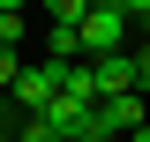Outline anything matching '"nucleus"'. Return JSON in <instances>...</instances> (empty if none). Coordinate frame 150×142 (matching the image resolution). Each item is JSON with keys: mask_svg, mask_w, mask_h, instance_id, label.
Listing matches in <instances>:
<instances>
[{"mask_svg": "<svg viewBox=\"0 0 150 142\" xmlns=\"http://www.w3.org/2000/svg\"><path fill=\"white\" fill-rule=\"evenodd\" d=\"M98 120H105V135H135V127H150V120H143V90H135V97L98 105Z\"/></svg>", "mask_w": 150, "mask_h": 142, "instance_id": "nucleus-4", "label": "nucleus"}, {"mask_svg": "<svg viewBox=\"0 0 150 142\" xmlns=\"http://www.w3.org/2000/svg\"><path fill=\"white\" fill-rule=\"evenodd\" d=\"M23 30H30V22H23V0H0V53H15Z\"/></svg>", "mask_w": 150, "mask_h": 142, "instance_id": "nucleus-5", "label": "nucleus"}, {"mask_svg": "<svg viewBox=\"0 0 150 142\" xmlns=\"http://www.w3.org/2000/svg\"><path fill=\"white\" fill-rule=\"evenodd\" d=\"M68 142H112V135H105V120H90L83 135H68Z\"/></svg>", "mask_w": 150, "mask_h": 142, "instance_id": "nucleus-10", "label": "nucleus"}, {"mask_svg": "<svg viewBox=\"0 0 150 142\" xmlns=\"http://www.w3.org/2000/svg\"><path fill=\"white\" fill-rule=\"evenodd\" d=\"M90 90H98V105H112V97H135L143 90V75H135V53H112V60H90Z\"/></svg>", "mask_w": 150, "mask_h": 142, "instance_id": "nucleus-3", "label": "nucleus"}, {"mask_svg": "<svg viewBox=\"0 0 150 142\" xmlns=\"http://www.w3.org/2000/svg\"><path fill=\"white\" fill-rule=\"evenodd\" d=\"M128 0H90V22H83V67L90 60H112V53H128Z\"/></svg>", "mask_w": 150, "mask_h": 142, "instance_id": "nucleus-1", "label": "nucleus"}, {"mask_svg": "<svg viewBox=\"0 0 150 142\" xmlns=\"http://www.w3.org/2000/svg\"><path fill=\"white\" fill-rule=\"evenodd\" d=\"M15 142H68V135H60L53 120H23V127H15Z\"/></svg>", "mask_w": 150, "mask_h": 142, "instance_id": "nucleus-6", "label": "nucleus"}, {"mask_svg": "<svg viewBox=\"0 0 150 142\" xmlns=\"http://www.w3.org/2000/svg\"><path fill=\"white\" fill-rule=\"evenodd\" d=\"M68 75H75V67H60V60H38V67H23V82H15V105H23V120H38V112L53 105L60 90H68Z\"/></svg>", "mask_w": 150, "mask_h": 142, "instance_id": "nucleus-2", "label": "nucleus"}, {"mask_svg": "<svg viewBox=\"0 0 150 142\" xmlns=\"http://www.w3.org/2000/svg\"><path fill=\"white\" fill-rule=\"evenodd\" d=\"M15 82H23V60H15V53H0V90H15Z\"/></svg>", "mask_w": 150, "mask_h": 142, "instance_id": "nucleus-8", "label": "nucleus"}, {"mask_svg": "<svg viewBox=\"0 0 150 142\" xmlns=\"http://www.w3.org/2000/svg\"><path fill=\"white\" fill-rule=\"evenodd\" d=\"M128 30H135V37H150V0H128Z\"/></svg>", "mask_w": 150, "mask_h": 142, "instance_id": "nucleus-7", "label": "nucleus"}, {"mask_svg": "<svg viewBox=\"0 0 150 142\" xmlns=\"http://www.w3.org/2000/svg\"><path fill=\"white\" fill-rule=\"evenodd\" d=\"M128 53H135V75H143V82H150V37H135Z\"/></svg>", "mask_w": 150, "mask_h": 142, "instance_id": "nucleus-9", "label": "nucleus"}]
</instances>
